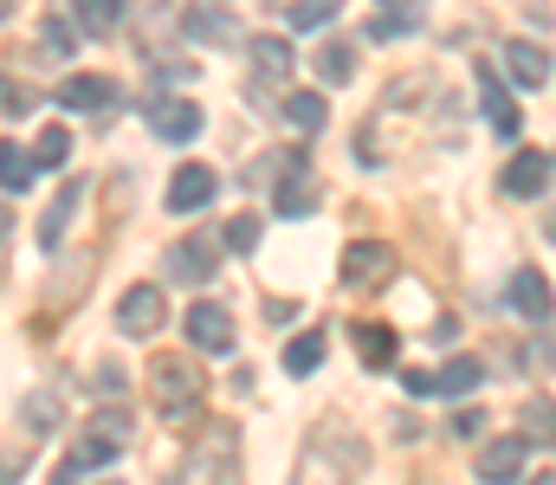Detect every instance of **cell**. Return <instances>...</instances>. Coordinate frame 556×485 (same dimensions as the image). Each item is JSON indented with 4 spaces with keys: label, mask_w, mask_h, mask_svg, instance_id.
<instances>
[{
    "label": "cell",
    "mask_w": 556,
    "mask_h": 485,
    "mask_svg": "<svg viewBox=\"0 0 556 485\" xmlns=\"http://www.w3.org/2000/svg\"><path fill=\"white\" fill-rule=\"evenodd\" d=\"M356 356H363L369 369H389V362H395V330H389V323H356Z\"/></svg>",
    "instance_id": "44dd1931"
},
{
    "label": "cell",
    "mask_w": 556,
    "mask_h": 485,
    "mask_svg": "<svg viewBox=\"0 0 556 485\" xmlns=\"http://www.w3.org/2000/svg\"><path fill=\"white\" fill-rule=\"evenodd\" d=\"M162 318H168V298H162L155 285H130V292L117 298V323H124L130 336H155Z\"/></svg>",
    "instance_id": "8992f818"
},
{
    "label": "cell",
    "mask_w": 556,
    "mask_h": 485,
    "mask_svg": "<svg viewBox=\"0 0 556 485\" xmlns=\"http://www.w3.org/2000/svg\"><path fill=\"white\" fill-rule=\"evenodd\" d=\"M324 117H330V111H324V98H317V91H291V98H285V124H291V130L317 137V130H324Z\"/></svg>",
    "instance_id": "603a6c76"
},
{
    "label": "cell",
    "mask_w": 556,
    "mask_h": 485,
    "mask_svg": "<svg viewBox=\"0 0 556 485\" xmlns=\"http://www.w3.org/2000/svg\"><path fill=\"white\" fill-rule=\"evenodd\" d=\"M525 454H531V441H492V447H479V480L511 485L525 473Z\"/></svg>",
    "instance_id": "5bb4252c"
},
{
    "label": "cell",
    "mask_w": 556,
    "mask_h": 485,
    "mask_svg": "<svg viewBox=\"0 0 556 485\" xmlns=\"http://www.w3.org/2000/svg\"><path fill=\"white\" fill-rule=\"evenodd\" d=\"M65 46H72V33L59 20H46V52H65Z\"/></svg>",
    "instance_id": "836d02e7"
},
{
    "label": "cell",
    "mask_w": 556,
    "mask_h": 485,
    "mask_svg": "<svg viewBox=\"0 0 556 485\" xmlns=\"http://www.w3.org/2000/svg\"><path fill=\"white\" fill-rule=\"evenodd\" d=\"M52 98H59V111H104V104L117 98V85H111L104 72H78V78H65Z\"/></svg>",
    "instance_id": "7c38bea8"
},
{
    "label": "cell",
    "mask_w": 556,
    "mask_h": 485,
    "mask_svg": "<svg viewBox=\"0 0 556 485\" xmlns=\"http://www.w3.org/2000/svg\"><path fill=\"white\" fill-rule=\"evenodd\" d=\"M485 382V362L479 356H453L446 369H440V401H459V395H472Z\"/></svg>",
    "instance_id": "d6986e66"
},
{
    "label": "cell",
    "mask_w": 556,
    "mask_h": 485,
    "mask_svg": "<svg viewBox=\"0 0 556 485\" xmlns=\"http://www.w3.org/2000/svg\"><path fill=\"white\" fill-rule=\"evenodd\" d=\"M233 473V447H227V434L214 427L194 454H188V467H181V485H227Z\"/></svg>",
    "instance_id": "5b68a950"
},
{
    "label": "cell",
    "mask_w": 556,
    "mask_h": 485,
    "mask_svg": "<svg viewBox=\"0 0 556 485\" xmlns=\"http://www.w3.org/2000/svg\"><path fill=\"white\" fill-rule=\"evenodd\" d=\"M551 240H556V207H551Z\"/></svg>",
    "instance_id": "f35d334b"
},
{
    "label": "cell",
    "mask_w": 556,
    "mask_h": 485,
    "mask_svg": "<svg viewBox=\"0 0 556 485\" xmlns=\"http://www.w3.org/2000/svg\"><path fill=\"white\" fill-rule=\"evenodd\" d=\"M531 485H556V473H538V480H531Z\"/></svg>",
    "instance_id": "74e56055"
},
{
    "label": "cell",
    "mask_w": 556,
    "mask_h": 485,
    "mask_svg": "<svg viewBox=\"0 0 556 485\" xmlns=\"http://www.w3.org/2000/svg\"><path fill=\"white\" fill-rule=\"evenodd\" d=\"M479 104H485V117H492V130H498V137H518V104H511V91H505L492 72L479 78Z\"/></svg>",
    "instance_id": "2e32d148"
},
{
    "label": "cell",
    "mask_w": 556,
    "mask_h": 485,
    "mask_svg": "<svg viewBox=\"0 0 556 485\" xmlns=\"http://www.w3.org/2000/svg\"><path fill=\"white\" fill-rule=\"evenodd\" d=\"M382 13H408V20H420V13H427V0H382Z\"/></svg>",
    "instance_id": "e575fe53"
},
{
    "label": "cell",
    "mask_w": 556,
    "mask_h": 485,
    "mask_svg": "<svg viewBox=\"0 0 556 485\" xmlns=\"http://www.w3.org/2000/svg\"><path fill=\"white\" fill-rule=\"evenodd\" d=\"M518 427H525V441L556 447V401H525V408H518Z\"/></svg>",
    "instance_id": "484cf974"
},
{
    "label": "cell",
    "mask_w": 556,
    "mask_h": 485,
    "mask_svg": "<svg viewBox=\"0 0 556 485\" xmlns=\"http://www.w3.org/2000/svg\"><path fill=\"white\" fill-rule=\"evenodd\" d=\"M363 33H369L376 46H389V39H408V33H420V20H408V13H376Z\"/></svg>",
    "instance_id": "4dcf8cb0"
},
{
    "label": "cell",
    "mask_w": 556,
    "mask_h": 485,
    "mask_svg": "<svg viewBox=\"0 0 556 485\" xmlns=\"http://www.w3.org/2000/svg\"><path fill=\"white\" fill-rule=\"evenodd\" d=\"M317 72H324L330 85H343V78L356 72V52H350L343 39H324V46H317Z\"/></svg>",
    "instance_id": "83f0119b"
},
{
    "label": "cell",
    "mask_w": 556,
    "mask_h": 485,
    "mask_svg": "<svg viewBox=\"0 0 556 485\" xmlns=\"http://www.w3.org/2000/svg\"><path fill=\"white\" fill-rule=\"evenodd\" d=\"M124 441H130V421L124 414H98L85 434H78V447H72V467H111L117 454H124Z\"/></svg>",
    "instance_id": "277c9868"
},
{
    "label": "cell",
    "mask_w": 556,
    "mask_h": 485,
    "mask_svg": "<svg viewBox=\"0 0 556 485\" xmlns=\"http://www.w3.org/2000/svg\"><path fill=\"white\" fill-rule=\"evenodd\" d=\"M188 343H194V349H207V356L233 349V318H227L220 305H194V311H188Z\"/></svg>",
    "instance_id": "4fadbf2b"
},
{
    "label": "cell",
    "mask_w": 556,
    "mask_h": 485,
    "mask_svg": "<svg viewBox=\"0 0 556 485\" xmlns=\"http://www.w3.org/2000/svg\"><path fill=\"white\" fill-rule=\"evenodd\" d=\"M253 59H260L266 78H291V65H298L291 39H278V33H253Z\"/></svg>",
    "instance_id": "7402d4cb"
},
{
    "label": "cell",
    "mask_w": 556,
    "mask_h": 485,
    "mask_svg": "<svg viewBox=\"0 0 556 485\" xmlns=\"http://www.w3.org/2000/svg\"><path fill=\"white\" fill-rule=\"evenodd\" d=\"M538 362H544V369H556V330L544 336V343H538Z\"/></svg>",
    "instance_id": "8d00e7d4"
},
{
    "label": "cell",
    "mask_w": 556,
    "mask_h": 485,
    "mask_svg": "<svg viewBox=\"0 0 556 485\" xmlns=\"http://www.w3.org/2000/svg\"><path fill=\"white\" fill-rule=\"evenodd\" d=\"M214 259H220V240H181V246H168V279L207 285L214 279Z\"/></svg>",
    "instance_id": "9c48e42d"
},
{
    "label": "cell",
    "mask_w": 556,
    "mask_h": 485,
    "mask_svg": "<svg viewBox=\"0 0 556 485\" xmlns=\"http://www.w3.org/2000/svg\"><path fill=\"white\" fill-rule=\"evenodd\" d=\"M149 382H155V395H162V414H168V421L194 414V401H201V369H194V362H181V356H155Z\"/></svg>",
    "instance_id": "3957f363"
},
{
    "label": "cell",
    "mask_w": 556,
    "mask_h": 485,
    "mask_svg": "<svg viewBox=\"0 0 556 485\" xmlns=\"http://www.w3.org/2000/svg\"><path fill=\"white\" fill-rule=\"evenodd\" d=\"M363 460L369 454H363V441L350 427H317L311 447L298 454V485H356Z\"/></svg>",
    "instance_id": "6da1fadb"
},
{
    "label": "cell",
    "mask_w": 556,
    "mask_h": 485,
    "mask_svg": "<svg viewBox=\"0 0 556 485\" xmlns=\"http://www.w3.org/2000/svg\"><path fill=\"white\" fill-rule=\"evenodd\" d=\"M266 318H273V323H291V318H298V305H291V298H273V305H266Z\"/></svg>",
    "instance_id": "d590c367"
},
{
    "label": "cell",
    "mask_w": 556,
    "mask_h": 485,
    "mask_svg": "<svg viewBox=\"0 0 556 485\" xmlns=\"http://www.w3.org/2000/svg\"><path fill=\"white\" fill-rule=\"evenodd\" d=\"M505 65H511L518 85H544V78H551V52L531 46V39H505Z\"/></svg>",
    "instance_id": "9a60e30c"
},
{
    "label": "cell",
    "mask_w": 556,
    "mask_h": 485,
    "mask_svg": "<svg viewBox=\"0 0 556 485\" xmlns=\"http://www.w3.org/2000/svg\"><path fill=\"white\" fill-rule=\"evenodd\" d=\"M72 207H78V181H72V188H59V201L46 207V220H39V246H59V240H65Z\"/></svg>",
    "instance_id": "cb8c5ba5"
},
{
    "label": "cell",
    "mask_w": 556,
    "mask_h": 485,
    "mask_svg": "<svg viewBox=\"0 0 556 485\" xmlns=\"http://www.w3.org/2000/svg\"><path fill=\"white\" fill-rule=\"evenodd\" d=\"M324 330H298L291 343H285V375H317V362H324Z\"/></svg>",
    "instance_id": "ac0fdd59"
},
{
    "label": "cell",
    "mask_w": 556,
    "mask_h": 485,
    "mask_svg": "<svg viewBox=\"0 0 556 485\" xmlns=\"http://www.w3.org/2000/svg\"><path fill=\"white\" fill-rule=\"evenodd\" d=\"M33 156H39V168H59V162L72 156V130H39V143H33Z\"/></svg>",
    "instance_id": "1f68e13d"
},
{
    "label": "cell",
    "mask_w": 556,
    "mask_h": 485,
    "mask_svg": "<svg viewBox=\"0 0 556 485\" xmlns=\"http://www.w3.org/2000/svg\"><path fill=\"white\" fill-rule=\"evenodd\" d=\"M311 207H317V188H311L304 162H291V181H278V214H285V220H304Z\"/></svg>",
    "instance_id": "e0dca14e"
},
{
    "label": "cell",
    "mask_w": 556,
    "mask_h": 485,
    "mask_svg": "<svg viewBox=\"0 0 556 485\" xmlns=\"http://www.w3.org/2000/svg\"><path fill=\"white\" fill-rule=\"evenodd\" d=\"M544 181H551V156H544V150H518V156L505 162V175H498V188H505L511 201L544 194Z\"/></svg>",
    "instance_id": "30bf717a"
},
{
    "label": "cell",
    "mask_w": 556,
    "mask_h": 485,
    "mask_svg": "<svg viewBox=\"0 0 556 485\" xmlns=\"http://www.w3.org/2000/svg\"><path fill=\"white\" fill-rule=\"evenodd\" d=\"M33 168H39V156H26L20 143H7V150H0V175H7V194H26Z\"/></svg>",
    "instance_id": "f1b7e54d"
},
{
    "label": "cell",
    "mask_w": 556,
    "mask_h": 485,
    "mask_svg": "<svg viewBox=\"0 0 556 485\" xmlns=\"http://www.w3.org/2000/svg\"><path fill=\"white\" fill-rule=\"evenodd\" d=\"M26 111H33V91H26V85H20V78H7V117H13V124H20V117H26Z\"/></svg>",
    "instance_id": "d6a6232c"
},
{
    "label": "cell",
    "mask_w": 556,
    "mask_h": 485,
    "mask_svg": "<svg viewBox=\"0 0 556 485\" xmlns=\"http://www.w3.org/2000/svg\"><path fill=\"white\" fill-rule=\"evenodd\" d=\"M149 130H155L162 143H188V137H201V104H188V98H155V104H149Z\"/></svg>",
    "instance_id": "52a82bcc"
},
{
    "label": "cell",
    "mask_w": 556,
    "mask_h": 485,
    "mask_svg": "<svg viewBox=\"0 0 556 485\" xmlns=\"http://www.w3.org/2000/svg\"><path fill=\"white\" fill-rule=\"evenodd\" d=\"M337 279H343V292H376V285H389V279H395V246H389V240H350L343 259H337Z\"/></svg>",
    "instance_id": "7a4b0ae2"
},
{
    "label": "cell",
    "mask_w": 556,
    "mask_h": 485,
    "mask_svg": "<svg viewBox=\"0 0 556 485\" xmlns=\"http://www.w3.org/2000/svg\"><path fill=\"white\" fill-rule=\"evenodd\" d=\"M214 168L207 162H188V168H175V181H168V214H201L207 201H214Z\"/></svg>",
    "instance_id": "ba28073f"
},
{
    "label": "cell",
    "mask_w": 556,
    "mask_h": 485,
    "mask_svg": "<svg viewBox=\"0 0 556 485\" xmlns=\"http://www.w3.org/2000/svg\"><path fill=\"white\" fill-rule=\"evenodd\" d=\"M220 246H227V253H253V246H260V214H233L227 233H220Z\"/></svg>",
    "instance_id": "f546056e"
},
{
    "label": "cell",
    "mask_w": 556,
    "mask_h": 485,
    "mask_svg": "<svg viewBox=\"0 0 556 485\" xmlns=\"http://www.w3.org/2000/svg\"><path fill=\"white\" fill-rule=\"evenodd\" d=\"M181 26H188L194 39H207V46H227V39L240 33V26H233L220 7H188V13H181Z\"/></svg>",
    "instance_id": "ffe728a7"
},
{
    "label": "cell",
    "mask_w": 556,
    "mask_h": 485,
    "mask_svg": "<svg viewBox=\"0 0 556 485\" xmlns=\"http://www.w3.org/2000/svg\"><path fill=\"white\" fill-rule=\"evenodd\" d=\"M337 7H343V0H285V26H298V33H311V26H324V20H337Z\"/></svg>",
    "instance_id": "4316f807"
},
{
    "label": "cell",
    "mask_w": 556,
    "mask_h": 485,
    "mask_svg": "<svg viewBox=\"0 0 556 485\" xmlns=\"http://www.w3.org/2000/svg\"><path fill=\"white\" fill-rule=\"evenodd\" d=\"M72 13H78V33H111L124 20V0H72Z\"/></svg>",
    "instance_id": "d4e9b609"
},
{
    "label": "cell",
    "mask_w": 556,
    "mask_h": 485,
    "mask_svg": "<svg viewBox=\"0 0 556 485\" xmlns=\"http://www.w3.org/2000/svg\"><path fill=\"white\" fill-rule=\"evenodd\" d=\"M511 311H525V318L551 323V311H556V292H551V279H544L538 266H518V272H511Z\"/></svg>",
    "instance_id": "8fae6325"
}]
</instances>
